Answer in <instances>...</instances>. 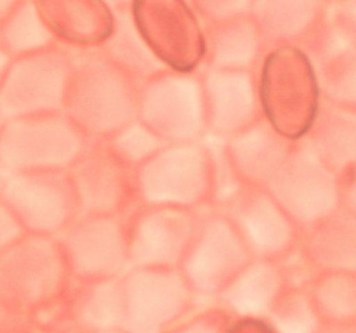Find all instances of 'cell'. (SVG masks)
Returning <instances> with one entry per match:
<instances>
[{
  "label": "cell",
  "instance_id": "1",
  "mask_svg": "<svg viewBox=\"0 0 356 333\" xmlns=\"http://www.w3.org/2000/svg\"><path fill=\"white\" fill-rule=\"evenodd\" d=\"M139 83L103 52H72L63 113L87 141H104L138 118Z\"/></svg>",
  "mask_w": 356,
  "mask_h": 333
},
{
  "label": "cell",
  "instance_id": "2",
  "mask_svg": "<svg viewBox=\"0 0 356 333\" xmlns=\"http://www.w3.org/2000/svg\"><path fill=\"white\" fill-rule=\"evenodd\" d=\"M214 179L207 142L165 144L134 169L136 205L200 210L212 203Z\"/></svg>",
  "mask_w": 356,
  "mask_h": 333
},
{
  "label": "cell",
  "instance_id": "3",
  "mask_svg": "<svg viewBox=\"0 0 356 333\" xmlns=\"http://www.w3.org/2000/svg\"><path fill=\"white\" fill-rule=\"evenodd\" d=\"M70 281L56 236L24 234L0 250V304L31 314L58 300Z\"/></svg>",
  "mask_w": 356,
  "mask_h": 333
},
{
  "label": "cell",
  "instance_id": "4",
  "mask_svg": "<svg viewBox=\"0 0 356 333\" xmlns=\"http://www.w3.org/2000/svg\"><path fill=\"white\" fill-rule=\"evenodd\" d=\"M87 139L65 113H44L0 121V166L3 172L68 170Z\"/></svg>",
  "mask_w": 356,
  "mask_h": 333
},
{
  "label": "cell",
  "instance_id": "5",
  "mask_svg": "<svg viewBox=\"0 0 356 333\" xmlns=\"http://www.w3.org/2000/svg\"><path fill=\"white\" fill-rule=\"evenodd\" d=\"M138 120L165 144L207 137L200 69H163L139 83Z\"/></svg>",
  "mask_w": 356,
  "mask_h": 333
},
{
  "label": "cell",
  "instance_id": "6",
  "mask_svg": "<svg viewBox=\"0 0 356 333\" xmlns=\"http://www.w3.org/2000/svg\"><path fill=\"white\" fill-rule=\"evenodd\" d=\"M72 51L54 45L10 59L0 80V121L63 113Z\"/></svg>",
  "mask_w": 356,
  "mask_h": 333
},
{
  "label": "cell",
  "instance_id": "7",
  "mask_svg": "<svg viewBox=\"0 0 356 333\" xmlns=\"http://www.w3.org/2000/svg\"><path fill=\"white\" fill-rule=\"evenodd\" d=\"M56 239L75 281L122 278L131 269L127 215L79 214Z\"/></svg>",
  "mask_w": 356,
  "mask_h": 333
},
{
  "label": "cell",
  "instance_id": "8",
  "mask_svg": "<svg viewBox=\"0 0 356 333\" xmlns=\"http://www.w3.org/2000/svg\"><path fill=\"white\" fill-rule=\"evenodd\" d=\"M131 16L148 47L167 69L204 66V24L188 0H134Z\"/></svg>",
  "mask_w": 356,
  "mask_h": 333
},
{
  "label": "cell",
  "instance_id": "9",
  "mask_svg": "<svg viewBox=\"0 0 356 333\" xmlns=\"http://www.w3.org/2000/svg\"><path fill=\"white\" fill-rule=\"evenodd\" d=\"M263 189L280 205L299 231L312 228L332 214L336 205L332 170L306 142L292 144L289 155Z\"/></svg>",
  "mask_w": 356,
  "mask_h": 333
},
{
  "label": "cell",
  "instance_id": "10",
  "mask_svg": "<svg viewBox=\"0 0 356 333\" xmlns=\"http://www.w3.org/2000/svg\"><path fill=\"white\" fill-rule=\"evenodd\" d=\"M120 283L125 333H165L188 311L195 295L179 269L131 267Z\"/></svg>",
  "mask_w": 356,
  "mask_h": 333
},
{
  "label": "cell",
  "instance_id": "11",
  "mask_svg": "<svg viewBox=\"0 0 356 333\" xmlns=\"http://www.w3.org/2000/svg\"><path fill=\"white\" fill-rule=\"evenodd\" d=\"M250 260L229 219L214 208L200 214L179 271L193 293L219 295Z\"/></svg>",
  "mask_w": 356,
  "mask_h": 333
},
{
  "label": "cell",
  "instance_id": "12",
  "mask_svg": "<svg viewBox=\"0 0 356 333\" xmlns=\"http://www.w3.org/2000/svg\"><path fill=\"white\" fill-rule=\"evenodd\" d=\"M263 118L282 135L296 141L308 123V65L296 45L268 49L256 68Z\"/></svg>",
  "mask_w": 356,
  "mask_h": 333
},
{
  "label": "cell",
  "instance_id": "13",
  "mask_svg": "<svg viewBox=\"0 0 356 333\" xmlns=\"http://www.w3.org/2000/svg\"><path fill=\"white\" fill-rule=\"evenodd\" d=\"M0 198L28 234L58 236L80 214L68 170L9 173Z\"/></svg>",
  "mask_w": 356,
  "mask_h": 333
},
{
  "label": "cell",
  "instance_id": "14",
  "mask_svg": "<svg viewBox=\"0 0 356 333\" xmlns=\"http://www.w3.org/2000/svg\"><path fill=\"white\" fill-rule=\"evenodd\" d=\"M198 219V210L136 205L127 215L129 266L179 269Z\"/></svg>",
  "mask_w": 356,
  "mask_h": 333
},
{
  "label": "cell",
  "instance_id": "15",
  "mask_svg": "<svg viewBox=\"0 0 356 333\" xmlns=\"http://www.w3.org/2000/svg\"><path fill=\"white\" fill-rule=\"evenodd\" d=\"M221 210L252 259L284 260L299 241V228L263 187L242 184Z\"/></svg>",
  "mask_w": 356,
  "mask_h": 333
},
{
  "label": "cell",
  "instance_id": "16",
  "mask_svg": "<svg viewBox=\"0 0 356 333\" xmlns=\"http://www.w3.org/2000/svg\"><path fill=\"white\" fill-rule=\"evenodd\" d=\"M80 214L125 215L134 196V170L113 155L104 141H89L68 169Z\"/></svg>",
  "mask_w": 356,
  "mask_h": 333
},
{
  "label": "cell",
  "instance_id": "17",
  "mask_svg": "<svg viewBox=\"0 0 356 333\" xmlns=\"http://www.w3.org/2000/svg\"><path fill=\"white\" fill-rule=\"evenodd\" d=\"M207 137L226 139L263 118L256 73L200 68Z\"/></svg>",
  "mask_w": 356,
  "mask_h": 333
},
{
  "label": "cell",
  "instance_id": "18",
  "mask_svg": "<svg viewBox=\"0 0 356 333\" xmlns=\"http://www.w3.org/2000/svg\"><path fill=\"white\" fill-rule=\"evenodd\" d=\"M58 45L73 52L97 51L113 26L103 0H33Z\"/></svg>",
  "mask_w": 356,
  "mask_h": 333
},
{
  "label": "cell",
  "instance_id": "19",
  "mask_svg": "<svg viewBox=\"0 0 356 333\" xmlns=\"http://www.w3.org/2000/svg\"><path fill=\"white\" fill-rule=\"evenodd\" d=\"M294 142L261 118L249 128L222 141V146L240 182L264 187L289 155Z\"/></svg>",
  "mask_w": 356,
  "mask_h": 333
},
{
  "label": "cell",
  "instance_id": "20",
  "mask_svg": "<svg viewBox=\"0 0 356 333\" xmlns=\"http://www.w3.org/2000/svg\"><path fill=\"white\" fill-rule=\"evenodd\" d=\"M205 54L202 68L256 71L268 51L252 17H233L204 26Z\"/></svg>",
  "mask_w": 356,
  "mask_h": 333
},
{
  "label": "cell",
  "instance_id": "21",
  "mask_svg": "<svg viewBox=\"0 0 356 333\" xmlns=\"http://www.w3.org/2000/svg\"><path fill=\"white\" fill-rule=\"evenodd\" d=\"M284 260L252 259L218 295L222 304L242 318L268 316L287 290Z\"/></svg>",
  "mask_w": 356,
  "mask_h": 333
},
{
  "label": "cell",
  "instance_id": "22",
  "mask_svg": "<svg viewBox=\"0 0 356 333\" xmlns=\"http://www.w3.org/2000/svg\"><path fill=\"white\" fill-rule=\"evenodd\" d=\"M322 12V0H254L249 16L266 49L296 45L305 40Z\"/></svg>",
  "mask_w": 356,
  "mask_h": 333
},
{
  "label": "cell",
  "instance_id": "23",
  "mask_svg": "<svg viewBox=\"0 0 356 333\" xmlns=\"http://www.w3.org/2000/svg\"><path fill=\"white\" fill-rule=\"evenodd\" d=\"M99 51L138 83L167 69L138 31L129 7L113 10V26Z\"/></svg>",
  "mask_w": 356,
  "mask_h": 333
},
{
  "label": "cell",
  "instance_id": "24",
  "mask_svg": "<svg viewBox=\"0 0 356 333\" xmlns=\"http://www.w3.org/2000/svg\"><path fill=\"white\" fill-rule=\"evenodd\" d=\"M73 291V316L79 326H82L87 333L122 328L124 298L120 278L76 281Z\"/></svg>",
  "mask_w": 356,
  "mask_h": 333
},
{
  "label": "cell",
  "instance_id": "25",
  "mask_svg": "<svg viewBox=\"0 0 356 333\" xmlns=\"http://www.w3.org/2000/svg\"><path fill=\"white\" fill-rule=\"evenodd\" d=\"M58 45L33 0H21L0 21V49L10 59Z\"/></svg>",
  "mask_w": 356,
  "mask_h": 333
},
{
  "label": "cell",
  "instance_id": "26",
  "mask_svg": "<svg viewBox=\"0 0 356 333\" xmlns=\"http://www.w3.org/2000/svg\"><path fill=\"white\" fill-rule=\"evenodd\" d=\"M104 142L113 151V155L132 170L138 169L141 163L152 158L162 146H165V142L160 141L138 118L118 128L115 134L104 139Z\"/></svg>",
  "mask_w": 356,
  "mask_h": 333
},
{
  "label": "cell",
  "instance_id": "27",
  "mask_svg": "<svg viewBox=\"0 0 356 333\" xmlns=\"http://www.w3.org/2000/svg\"><path fill=\"white\" fill-rule=\"evenodd\" d=\"M268 318L277 333H309L312 309L308 298L292 290H285L270 311Z\"/></svg>",
  "mask_w": 356,
  "mask_h": 333
},
{
  "label": "cell",
  "instance_id": "28",
  "mask_svg": "<svg viewBox=\"0 0 356 333\" xmlns=\"http://www.w3.org/2000/svg\"><path fill=\"white\" fill-rule=\"evenodd\" d=\"M204 26L247 16L254 0H188Z\"/></svg>",
  "mask_w": 356,
  "mask_h": 333
},
{
  "label": "cell",
  "instance_id": "29",
  "mask_svg": "<svg viewBox=\"0 0 356 333\" xmlns=\"http://www.w3.org/2000/svg\"><path fill=\"white\" fill-rule=\"evenodd\" d=\"M28 234L13 208L0 198V250Z\"/></svg>",
  "mask_w": 356,
  "mask_h": 333
},
{
  "label": "cell",
  "instance_id": "30",
  "mask_svg": "<svg viewBox=\"0 0 356 333\" xmlns=\"http://www.w3.org/2000/svg\"><path fill=\"white\" fill-rule=\"evenodd\" d=\"M0 333H31L30 314L0 304Z\"/></svg>",
  "mask_w": 356,
  "mask_h": 333
},
{
  "label": "cell",
  "instance_id": "31",
  "mask_svg": "<svg viewBox=\"0 0 356 333\" xmlns=\"http://www.w3.org/2000/svg\"><path fill=\"white\" fill-rule=\"evenodd\" d=\"M177 333H221V326L212 321V318H197V321L190 323Z\"/></svg>",
  "mask_w": 356,
  "mask_h": 333
},
{
  "label": "cell",
  "instance_id": "32",
  "mask_svg": "<svg viewBox=\"0 0 356 333\" xmlns=\"http://www.w3.org/2000/svg\"><path fill=\"white\" fill-rule=\"evenodd\" d=\"M19 2L21 0H0V21H2Z\"/></svg>",
  "mask_w": 356,
  "mask_h": 333
},
{
  "label": "cell",
  "instance_id": "33",
  "mask_svg": "<svg viewBox=\"0 0 356 333\" xmlns=\"http://www.w3.org/2000/svg\"><path fill=\"white\" fill-rule=\"evenodd\" d=\"M111 10H118V9H125V7H131V3L134 0H103Z\"/></svg>",
  "mask_w": 356,
  "mask_h": 333
},
{
  "label": "cell",
  "instance_id": "34",
  "mask_svg": "<svg viewBox=\"0 0 356 333\" xmlns=\"http://www.w3.org/2000/svg\"><path fill=\"white\" fill-rule=\"evenodd\" d=\"M9 61H10L9 56H7L6 52L0 49V80H2L3 73H6V68H7V65H9Z\"/></svg>",
  "mask_w": 356,
  "mask_h": 333
},
{
  "label": "cell",
  "instance_id": "35",
  "mask_svg": "<svg viewBox=\"0 0 356 333\" xmlns=\"http://www.w3.org/2000/svg\"><path fill=\"white\" fill-rule=\"evenodd\" d=\"M6 177H7V173L3 172L2 166H0V193H2V187H3V182H6Z\"/></svg>",
  "mask_w": 356,
  "mask_h": 333
},
{
  "label": "cell",
  "instance_id": "36",
  "mask_svg": "<svg viewBox=\"0 0 356 333\" xmlns=\"http://www.w3.org/2000/svg\"><path fill=\"white\" fill-rule=\"evenodd\" d=\"M92 333H125V332L122 328H118V330H104V332H92Z\"/></svg>",
  "mask_w": 356,
  "mask_h": 333
},
{
  "label": "cell",
  "instance_id": "37",
  "mask_svg": "<svg viewBox=\"0 0 356 333\" xmlns=\"http://www.w3.org/2000/svg\"><path fill=\"white\" fill-rule=\"evenodd\" d=\"M31 333H33V330H31Z\"/></svg>",
  "mask_w": 356,
  "mask_h": 333
}]
</instances>
